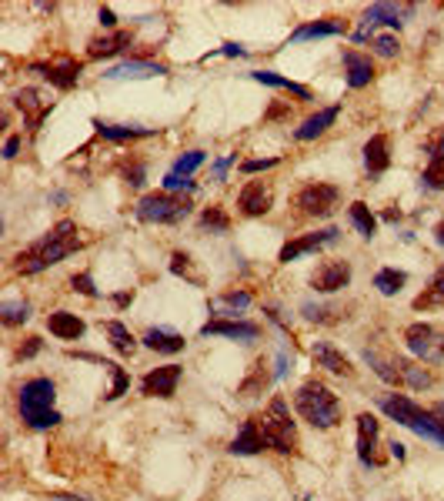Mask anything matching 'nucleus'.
<instances>
[{
    "instance_id": "nucleus-1",
    "label": "nucleus",
    "mask_w": 444,
    "mask_h": 501,
    "mask_svg": "<svg viewBox=\"0 0 444 501\" xmlns=\"http://www.w3.org/2000/svg\"><path fill=\"white\" fill-rule=\"evenodd\" d=\"M80 244H84V241L77 238L74 221H57L54 228H51V234H43L41 241H33L31 248L17 254L14 268L21 274H41V271H47V268L60 264L67 254L80 250Z\"/></svg>"
},
{
    "instance_id": "nucleus-2",
    "label": "nucleus",
    "mask_w": 444,
    "mask_h": 501,
    "mask_svg": "<svg viewBox=\"0 0 444 501\" xmlns=\"http://www.w3.org/2000/svg\"><path fill=\"white\" fill-rule=\"evenodd\" d=\"M294 408L301 414L307 425H314L317 431H327V428H337L341 425V401H337V394L321 381H304L294 394Z\"/></svg>"
},
{
    "instance_id": "nucleus-3",
    "label": "nucleus",
    "mask_w": 444,
    "mask_h": 501,
    "mask_svg": "<svg viewBox=\"0 0 444 501\" xmlns=\"http://www.w3.org/2000/svg\"><path fill=\"white\" fill-rule=\"evenodd\" d=\"M378 408L388 414V418H394L398 425L411 428V431H418L421 438H431V441L444 445V421L434 411H424L421 404H414L411 398H404V394H381Z\"/></svg>"
},
{
    "instance_id": "nucleus-4",
    "label": "nucleus",
    "mask_w": 444,
    "mask_h": 501,
    "mask_svg": "<svg viewBox=\"0 0 444 501\" xmlns=\"http://www.w3.org/2000/svg\"><path fill=\"white\" fill-rule=\"evenodd\" d=\"M57 388L51 378H33L21 388V418L33 431H47V428L60 425V414L54 411Z\"/></svg>"
},
{
    "instance_id": "nucleus-5",
    "label": "nucleus",
    "mask_w": 444,
    "mask_h": 501,
    "mask_svg": "<svg viewBox=\"0 0 444 501\" xmlns=\"http://www.w3.org/2000/svg\"><path fill=\"white\" fill-rule=\"evenodd\" d=\"M134 214L144 224H181V221L191 218V201L181 194H171V191H154V194H144L137 201Z\"/></svg>"
},
{
    "instance_id": "nucleus-6",
    "label": "nucleus",
    "mask_w": 444,
    "mask_h": 501,
    "mask_svg": "<svg viewBox=\"0 0 444 501\" xmlns=\"http://www.w3.org/2000/svg\"><path fill=\"white\" fill-rule=\"evenodd\" d=\"M258 421H260V435H264L268 448L281 451V455L297 451V428H294L291 411H287V401H284V398H274L268 414L258 418Z\"/></svg>"
},
{
    "instance_id": "nucleus-7",
    "label": "nucleus",
    "mask_w": 444,
    "mask_h": 501,
    "mask_svg": "<svg viewBox=\"0 0 444 501\" xmlns=\"http://www.w3.org/2000/svg\"><path fill=\"white\" fill-rule=\"evenodd\" d=\"M337 201H341V191L334 184H321V181H311L294 194V207L304 218H327L337 207Z\"/></svg>"
},
{
    "instance_id": "nucleus-8",
    "label": "nucleus",
    "mask_w": 444,
    "mask_h": 501,
    "mask_svg": "<svg viewBox=\"0 0 444 501\" xmlns=\"http://www.w3.org/2000/svg\"><path fill=\"white\" fill-rule=\"evenodd\" d=\"M404 344L414 358L428 361V364H441L444 361V334L434 325H408L404 327Z\"/></svg>"
},
{
    "instance_id": "nucleus-9",
    "label": "nucleus",
    "mask_w": 444,
    "mask_h": 501,
    "mask_svg": "<svg viewBox=\"0 0 444 501\" xmlns=\"http://www.w3.org/2000/svg\"><path fill=\"white\" fill-rule=\"evenodd\" d=\"M31 70L33 74H41L43 80H51L57 90H70V88H77V80H80V74H84V64L74 60V57H57V60H51V64H33Z\"/></svg>"
},
{
    "instance_id": "nucleus-10",
    "label": "nucleus",
    "mask_w": 444,
    "mask_h": 501,
    "mask_svg": "<svg viewBox=\"0 0 444 501\" xmlns=\"http://www.w3.org/2000/svg\"><path fill=\"white\" fill-rule=\"evenodd\" d=\"M337 234L341 231L337 228H327V231H314V234H301V238H294V241H287L281 248V254H278V261L281 264H291V261H297L301 254H311V250H321L324 244H334L337 241Z\"/></svg>"
},
{
    "instance_id": "nucleus-11",
    "label": "nucleus",
    "mask_w": 444,
    "mask_h": 501,
    "mask_svg": "<svg viewBox=\"0 0 444 501\" xmlns=\"http://www.w3.org/2000/svg\"><path fill=\"white\" fill-rule=\"evenodd\" d=\"M14 107L23 114V120H27V127L31 131H37L43 124V117L54 110V100H43V94L37 88H23L14 94Z\"/></svg>"
},
{
    "instance_id": "nucleus-12",
    "label": "nucleus",
    "mask_w": 444,
    "mask_h": 501,
    "mask_svg": "<svg viewBox=\"0 0 444 501\" xmlns=\"http://www.w3.org/2000/svg\"><path fill=\"white\" fill-rule=\"evenodd\" d=\"M181 364H164V368H154L144 374L141 391L147 398H174L177 394V381H181Z\"/></svg>"
},
{
    "instance_id": "nucleus-13",
    "label": "nucleus",
    "mask_w": 444,
    "mask_h": 501,
    "mask_svg": "<svg viewBox=\"0 0 444 501\" xmlns=\"http://www.w3.org/2000/svg\"><path fill=\"white\" fill-rule=\"evenodd\" d=\"M274 204V191L264 181H248V184L240 187L238 194V207L244 218H260V214H268Z\"/></svg>"
},
{
    "instance_id": "nucleus-14",
    "label": "nucleus",
    "mask_w": 444,
    "mask_h": 501,
    "mask_svg": "<svg viewBox=\"0 0 444 501\" xmlns=\"http://www.w3.org/2000/svg\"><path fill=\"white\" fill-rule=\"evenodd\" d=\"M347 284H351V264L347 261H324L311 274V288L321 291V295H334Z\"/></svg>"
},
{
    "instance_id": "nucleus-15",
    "label": "nucleus",
    "mask_w": 444,
    "mask_h": 501,
    "mask_svg": "<svg viewBox=\"0 0 444 501\" xmlns=\"http://www.w3.org/2000/svg\"><path fill=\"white\" fill-rule=\"evenodd\" d=\"M130 44H134V33L130 31H110V33H104V37H94V41L87 44V57H90V60H107V57L124 54Z\"/></svg>"
},
{
    "instance_id": "nucleus-16",
    "label": "nucleus",
    "mask_w": 444,
    "mask_h": 501,
    "mask_svg": "<svg viewBox=\"0 0 444 501\" xmlns=\"http://www.w3.org/2000/svg\"><path fill=\"white\" fill-rule=\"evenodd\" d=\"M374 445H378V418L374 414H358V458H361V465H374L378 468L381 465V458L374 455Z\"/></svg>"
},
{
    "instance_id": "nucleus-17",
    "label": "nucleus",
    "mask_w": 444,
    "mask_h": 501,
    "mask_svg": "<svg viewBox=\"0 0 444 501\" xmlns=\"http://www.w3.org/2000/svg\"><path fill=\"white\" fill-rule=\"evenodd\" d=\"M167 74V67L164 64H151V60H124V64H117V67H110V70H104V77L107 80H141V77H164Z\"/></svg>"
},
{
    "instance_id": "nucleus-18",
    "label": "nucleus",
    "mask_w": 444,
    "mask_h": 501,
    "mask_svg": "<svg viewBox=\"0 0 444 501\" xmlns=\"http://www.w3.org/2000/svg\"><path fill=\"white\" fill-rule=\"evenodd\" d=\"M344 67H347V88L361 90L374 80V60L358 51H344Z\"/></svg>"
},
{
    "instance_id": "nucleus-19",
    "label": "nucleus",
    "mask_w": 444,
    "mask_h": 501,
    "mask_svg": "<svg viewBox=\"0 0 444 501\" xmlns=\"http://www.w3.org/2000/svg\"><path fill=\"white\" fill-rule=\"evenodd\" d=\"M268 448V441H264V435H260V421L258 418H248L244 421V428H240V435L231 441V455H258V451H264Z\"/></svg>"
},
{
    "instance_id": "nucleus-20",
    "label": "nucleus",
    "mask_w": 444,
    "mask_h": 501,
    "mask_svg": "<svg viewBox=\"0 0 444 501\" xmlns=\"http://www.w3.org/2000/svg\"><path fill=\"white\" fill-rule=\"evenodd\" d=\"M364 167H368V174H384V171L391 167L388 134H374V137L364 144Z\"/></svg>"
},
{
    "instance_id": "nucleus-21",
    "label": "nucleus",
    "mask_w": 444,
    "mask_h": 501,
    "mask_svg": "<svg viewBox=\"0 0 444 501\" xmlns=\"http://www.w3.org/2000/svg\"><path fill=\"white\" fill-rule=\"evenodd\" d=\"M428 151H431V161H428V167H424V174H421V187L441 191L444 187V131L434 137Z\"/></svg>"
},
{
    "instance_id": "nucleus-22",
    "label": "nucleus",
    "mask_w": 444,
    "mask_h": 501,
    "mask_svg": "<svg viewBox=\"0 0 444 501\" xmlns=\"http://www.w3.org/2000/svg\"><path fill=\"white\" fill-rule=\"evenodd\" d=\"M408 14H414V4H401V7H398V4H374V7L364 11V23H368V27H378V23L401 27Z\"/></svg>"
},
{
    "instance_id": "nucleus-23",
    "label": "nucleus",
    "mask_w": 444,
    "mask_h": 501,
    "mask_svg": "<svg viewBox=\"0 0 444 501\" xmlns=\"http://www.w3.org/2000/svg\"><path fill=\"white\" fill-rule=\"evenodd\" d=\"M311 354H314L317 368L331 371V374H344V378H351L354 374V368H351V361L341 354V351L334 348V344H327V341H317L314 348H311Z\"/></svg>"
},
{
    "instance_id": "nucleus-24",
    "label": "nucleus",
    "mask_w": 444,
    "mask_h": 501,
    "mask_svg": "<svg viewBox=\"0 0 444 501\" xmlns=\"http://www.w3.org/2000/svg\"><path fill=\"white\" fill-rule=\"evenodd\" d=\"M47 331L60 341H77V338H84L87 325L77 315H70V311H54V315L47 317Z\"/></svg>"
},
{
    "instance_id": "nucleus-25",
    "label": "nucleus",
    "mask_w": 444,
    "mask_h": 501,
    "mask_svg": "<svg viewBox=\"0 0 444 501\" xmlns=\"http://www.w3.org/2000/svg\"><path fill=\"white\" fill-rule=\"evenodd\" d=\"M201 334H224V338H238V341H254L260 334L258 325H250V321H207L201 327Z\"/></svg>"
},
{
    "instance_id": "nucleus-26",
    "label": "nucleus",
    "mask_w": 444,
    "mask_h": 501,
    "mask_svg": "<svg viewBox=\"0 0 444 501\" xmlns=\"http://www.w3.org/2000/svg\"><path fill=\"white\" fill-rule=\"evenodd\" d=\"M337 114H341V104H331V107L317 110L314 117H307V120L301 124V127L294 131V137H297V141H314V137H321V134H324L327 127L334 124Z\"/></svg>"
},
{
    "instance_id": "nucleus-27",
    "label": "nucleus",
    "mask_w": 444,
    "mask_h": 501,
    "mask_svg": "<svg viewBox=\"0 0 444 501\" xmlns=\"http://www.w3.org/2000/svg\"><path fill=\"white\" fill-rule=\"evenodd\" d=\"M144 344L151 351H161V354H177V351H184V334H177V331H167V327H151L147 334H144Z\"/></svg>"
},
{
    "instance_id": "nucleus-28",
    "label": "nucleus",
    "mask_w": 444,
    "mask_h": 501,
    "mask_svg": "<svg viewBox=\"0 0 444 501\" xmlns=\"http://www.w3.org/2000/svg\"><path fill=\"white\" fill-rule=\"evenodd\" d=\"M444 307V268H438L431 284L424 288V295L414 297V311H438Z\"/></svg>"
},
{
    "instance_id": "nucleus-29",
    "label": "nucleus",
    "mask_w": 444,
    "mask_h": 501,
    "mask_svg": "<svg viewBox=\"0 0 444 501\" xmlns=\"http://www.w3.org/2000/svg\"><path fill=\"white\" fill-rule=\"evenodd\" d=\"M94 127L104 141H137L154 134V127H127V124H104V120H94Z\"/></svg>"
},
{
    "instance_id": "nucleus-30",
    "label": "nucleus",
    "mask_w": 444,
    "mask_h": 501,
    "mask_svg": "<svg viewBox=\"0 0 444 501\" xmlns=\"http://www.w3.org/2000/svg\"><path fill=\"white\" fill-rule=\"evenodd\" d=\"M344 21H334V17H327V21H314V23H304L297 31L291 33V41H311V37H334V33H344Z\"/></svg>"
},
{
    "instance_id": "nucleus-31",
    "label": "nucleus",
    "mask_w": 444,
    "mask_h": 501,
    "mask_svg": "<svg viewBox=\"0 0 444 501\" xmlns=\"http://www.w3.org/2000/svg\"><path fill=\"white\" fill-rule=\"evenodd\" d=\"M250 77H254L258 84H268V88H281V90H287V94H294V97L311 100V88H304V84H294V80H287V77H281V74H274V70H254Z\"/></svg>"
},
{
    "instance_id": "nucleus-32",
    "label": "nucleus",
    "mask_w": 444,
    "mask_h": 501,
    "mask_svg": "<svg viewBox=\"0 0 444 501\" xmlns=\"http://www.w3.org/2000/svg\"><path fill=\"white\" fill-rule=\"evenodd\" d=\"M104 331H107V338H110V344H114V351H117V354L130 358V354L137 351V341H134V334H130V331L120 325V321H107V325H104Z\"/></svg>"
},
{
    "instance_id": "nucleus-33",
    "label": "nucleus",
    "mask_w": 444,
    "mask_h": 501,
    "mask_svg": "<svg viewBox=\"0 0 444 501\" xmlns=\"http://www.w3.org/2000/svg\"><path fill=\"white\" fill-rule=\"evenodd\" d=\"M404 284H408V274L398 271V268H381V271L374 274V288H378L381 295H388V297L398 295Z\"/></svg>"
},
{
    "instance_id": "nucleus-34",
    "label": "nucleus",
    "mask_w": 444,
    "mask_h": 501,
    "mask_svg": "<svg viewBox=\"0 0 444 501\" xmlns=\"http://www.w3.org/2000/svg\"><path fill=\"white\" fill-rule=\"evenodd\" d=\"M268 384H271V374H268V364H264V361H258V364L250 368V374H248V378L240 381V388H238V391L244 394V398H250V394L264 391Z\"/></svg>"
},
{
    "instance_id": "nucleus-35",
    "label": "nucleus",
    "mask_w": 444,
    "mask_h": 501,
    "mask_svg": "<svg viewBox=\"0 0 444 501\" xmlns=\"http://www.w3.org/2000/svg\"><path fill=\"white\" fill-rule=\"evenodd\" d=\"M351 221H354V228L361 231V238H374L378 218L371 214V207L364 204V201H354V204H351Z\"/></svg>"
},
{
    "instance_id": "nucleus-36",
    "label": "nucleus",
    "mask_w": 444,
    "mask_h": 501,
    "mask_svg": "<svg viewBox=\"0 0 444 501\" xmlns=\"http://www.w3.org/2000/svg\"><path fill=\"white\" fill-rule=\"evenodd\" d=\"M201 228L214 231V234H228L231 218L224 214V207H204V214H201Z\"/></svg>"
},
{
    "instance_id": "nucleus-37",
    "label": "nucleus",
    "mask_w": 444,
    "mask_h": 501,
    "mask_svg": "<svg viewBox=\"0 0 444 501\" xmlns=\"http://www.w3.org/2000/svg\"><path fill=\"white\" fill-rule=\"evenodd\" d=\"M0 315H4V325H23L27 317H31V305L27 301H4V307H0Z\"/></svg>"
},
{
    "instance_id": "nucleus-38",
    "label": "nucleus",
    "mask_w": 444,
    "mask_h": 501,
    "mask_svg": "<svg viewBox=\"0 0 444 501\" xmlns=\"http://www.w3.org/2000/svg\"><path fill=\"white\" fill-rule=\"evenodd\" d=\"M204 164V151H187V154H181L177 161H174V171L171 174H181V177H191Z\"/></svg>"
},
{
    "instance_id": "nucleus-39",
    "label": "nucleus",
    "mask_w": 444,
    "mask_h": 501,
    "mask_svg": "<svg viewBox=\"0 0 444 501\" xmlns=\"http://www.w3.org/2000/svg\"><path fill=\"white\" fill-rule=\"evenodd\" d=\"M104 368H107L110 374H114V388H110V391H107V401H117L120 394H124V391H127V388H130L127 371L120 368V364H114V361H104Z\"/></svg>"
},
{
    "instance_id": "nucleus-40",
    "label": "nucleus",
    "mask_w": 444,
    "mask_h": 501,
    "mask_svg": "<svg viewBox=\"0 0 444 501\" xmlns=\"http://www.w3.org/2000/svg\"><path fill=\"white\" fill-rule=\"evenodd\" d=\"M248 305H250V295H248V291H228V295L221 297V301H214L211 307L224 315L228 307H231V311H240V307H248Z\"/></svg>"
},
{
    "instance_id": "nucleus-41",
    "label": "nucleus",
    "mask_w": 444,
    "mask_h": 501,
    "mask_svg": "<svg viewBox=\"0 0 444 501\" xmlns=\"http://www.w3.org/2000/svg\"><path fill=\"white\" fill-rule=\"evenodd\" d=\"M120 174H124V181H127L130 187H141L144 184V174H147V167H144V161H127L124 167H120Z\"/></svg>"
},
{
    "instance_id": "nucleus-42",
    "label": "nucleus",
    "mask_w": 444,
    "mask_h": 501,
    "mask_svg": "<svg viewBox=\"0 0 444 501\" xmlns=\"http://www.w3.org/2000/svg\"><path fill=\"white\" fill-rule=\"evenodd\" d=\"M171 271L181 274V278H187L191 284H201V278H197V274H191V258H187L184 250H177V254L171 258Z\"/></svg>"
},
{
    "instance_id": "nucleus-43",
    "label": "nucleus",
    "mask_w": 444,
    "mask_h": 501,
    "mask_svg": "<svg viewBox=\"0 0 444 501\" xmlns=\"http://www.w3.org/2000/svg\"><path fill=\"white\" fill-rule=\"evenodd\" d=\"M374 54H378V57H394V54H398V37H391V33L374 37Z\"/></svg>"
},
{
    "instance_id": "nucleus-44",
    "label": "nucleus",
    "mask_w": 444,
    "mask_h": 501,
    "mask_svg": "<svg viewBox=\"0 0 444 501\" xmlns=\"http://www.w3.org/2000/svg\"><path fill=\"white\" fill-rule=\"evenodd\" d=\"M70 288L87 297H97V288H94V278H90V274H74V278H70Z\"/></svg>"
},
{
    "instance_id": "nucleus-45",
    "label": "nucleus",
    "mask_w": 444,
    "mask_h": 501,
    "mask_svg": "<svg viewBox=\"0 0 444 501\" xmlns=\"http://www.w3.org/2000/svg\"><path fill=\"white\" fill-rule=\"evenodd\" d=\"M194 181H191V177H181V174H167V177H164V191H171V194H174V191H194Z\"/></svg>"
},
{
    "instance_id": "nucleus-46",
    "label": "nucleus",
    "mask_w": 444,
    "mask_h": 501,
    "mask_svg": "<svg viewBox=\"0 0 444 501\" xmlns=\"http://www.w3.org/2000/svg\"><path fill=\"white\" fill-rule=\"evenodd\" d=\"M274 164H278L274 157H264V161H260V157L258 161H240V171H244V174H258V171H271Z\"/></svg>"
},
{
    "instance_id": "nucleus-47",
    "label": "nucleus",
    "mask_w": 444,
    "mask_h": 501,
    "mask_svg": "<svg viewBox=\"0 0 444 501\" xmlns=\"http://www.w3.org/2000/svg\"><path fill=\"white\" fill-rule=\"evenodd\" d=\"M41 348H43L41 338H27V344L17 348V361H27V358H33V354H41Z\"/></svg>"
},
{
    "instance_id": "nucleus-48",
    "label": "nucleus",
    "mask_w": 444,
    "mask_h": 501,
    "mask_svg": "<svg viewBox=\"0 0 444 501\" xmlns=\"http://www.w3.org/2000/svg\"><path fill=\"white\" fill-rule=\"evenodd\" d=\"M327 315H334V307H314V305H304V317H307V321H331Z\"/></svg>"
},
{
    "instance_id": "nucleus-49",
    "label": "nucleus",
    "mask_w": 444,
    "mask_h": 501,
    "mask_svg": "<svg viewBox=\"0 0 444 501\" xmlns=\"http://www.w3.org/2000/svg\"><path fill=\"white\" fill-rule=\"evenodd\" d=\"M17 151H21V137H7V144H4V157L11 161V157H17Z\"/></svg>"
},
{
    "instance_id": "nucleus-50",
    "label": "nucleus",
    "mask_w": 444,
    "mask_h": 501,
    "mask_svg": "<svg viewBox=\"0 0 444 501\" xmlns=\"http://www.w3.org/2000/svg\"><path fill=\"white\" fill-rule=\"evenodd\" d=\"M234 161H238V157H224V161L214 164V177H217V181H224V174H228V167H231Z\"/></svg>"
},
{
    "instance_id": "nucleus-51",
    "label": "nucleus",
    "mask_w": 444,
    "mask_h": 501,
    "mask_svg": "<svg viewBox=\"0 0 444 501\" xmlns=\"http://www.w3.org/2000/svg\"><path fill=\"white\" fill-rule=\"evenodd\" d=\"M284 114H291V104H278V107H271V110H268V114H264V120L284 117Z\"/></svg>"
},
{
    "instance_id": "nucleus-52",
    "label": "nucleus",
    "mask_w": 444,
    "mask_h": 501,
    "mask_svg": "<svg viewBox=\"0 0 444 501\" xmlns=\"http://www.w3.org/2000/svg\"><path fill=\"white\" fill-rule=\"evenodd\" d=\"M97 17H100V23H104V27H114V23H117V17H114V11H110V7H100Z\"/></svg>"
},
{
    "instance_id": "nucleus-53",
    "label": "nucleus",
    "mask_w": 444,
    "mask_h": 501,
    "mask_svg": "<svg viewBox=\"0 0 444 501\" xmlns=\"http://www.w3.org/2000/svg\"><path fill=\"white\" fill-rule=\"evenodd\" d=\"M221 54H224V57H244L248 51H244L240 44H224V47H221Z\"/></svg>"
},
{
    "instance_id": "nucleus-54",
    "label": "nucleus",
    "mask_w": 444,
    "mask_h": 501,
    "mask_svg": "<svg viewBox=\"0 0 444 501\" xmlns=\"http://www.w3.org/2000/svg\"><path fill=\"white\" fill-rule=\"evenodd\" d=\"M130 297H134V295H127V291H120V295H114V305H117V307H124V305H130Z\"/></svg>"
},
{
    "instance_id": "nucleus-55",
    "label": "nucleus",
    "mask_w": 444,
    "mask_h": 501,
    "mask_svg": "<svg viewBox=\"0 0 444 501\" xmlns=\"http://www.w3.org/2000/svg\"><path fill=\"white\" fill-rule=\"evenodd\" d=\"M391 455L398 458V461H401V458H404V445H401V441H394V445H391Z\"/></svg>"
},
{
    "instance_id": "nucleus-56",
    "label": "nucleus",
    "mask_w": 444,
    "mask_h": 501,
    "mask_svg": "<svg viewBox=\"0 0 444 501\" xmlns=\"http://www.w3.org/2000/svg\"><path fill=\"white\" fill-rule=\"evenodd\" d=\"M434 241L444 248V224H438V228H434Z\"/></svg>"
}]
</instances>
